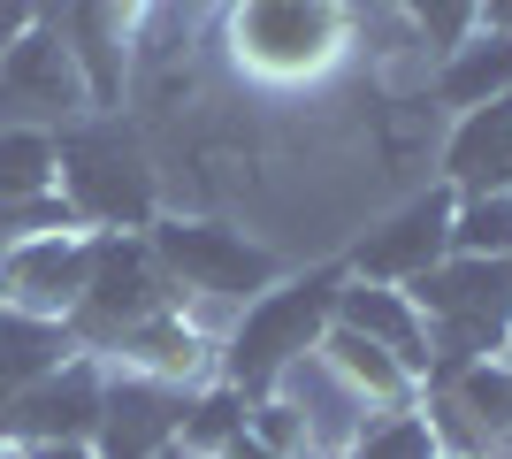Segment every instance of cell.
Instances as JSON below:
<instances>
[{
	"instance_id": "cell-28",
	"label": "cell",
	"mask_w": 512,
	"mask_h": 459,
	"mask_svg": "<svg viewBox=\"0 0 512 459\" xmlns=\"http://www.w3.org/2000/svg\"><path fill=\"white\" fill-rule=\"evenodd\" d=\"M0 459H31V452H23V444H0Z\"/></svg>"
},
{
	"instance_id": "cell-12",
	"label": "cell",
	"mask_w": 512,
	"mask_h": 459,
	"mask_svg": "<svg viewBox=\"0 0 512 459\" xmlns=\"http://www.w3.org/2000/svg\"><path fill=\"white\" fill-rule=\"evenodd\" d=\"M276 391L291 398V414H299V429H306V452H321V459H344V444L375 421V406H367V398L329 368V352H306Z\"/></svg>"
},
{
	"instance_id": "cell-17",
	"label": "cell",
	"mask_w": 512,
	"mask_h": 459,
	"mask_svg": "<svg viewBox=\"0 0 512 459\" xmlns=\"http://www.w3.org/2000/svg\"><path fill=\"white\" fill-rule=\"evenodd\" d=\"M436 92H444V108H490L512 92V31H474L467 46H451L444 69H436Z\"/></svg>"
},
{
	"instance_id": "cell-6",
	"label": "cell",
	"mask_w": 512,
	"mask_h": 459,
	"mask_svg": "<svg viewBox=\"0 0 512 459\" xmlns=\"http://www.w3.org/2000/svg\"><path fill=\"white\" fill-rule=\"evenodd\" d=\"M153 261L169 268L176 299H214V306H253L260 291L276 284V261L253 238H237L222 222H161L146 230Z\"/></svg>"
},
{
	"instance_id": "cell-2",
	"label": "cell",
	"mask_w": 512,
	"mask_h": 459,
	"mask_svg": "<svg viewBox=\"0 0 512 459\" xmlns=\"http://www.w3.org/2000/svg\"><path fill=\"white\" fill-rule=\"evenodd\" d=\"M337 284L344 268H314V276H291V284L276 276L222 337V383H237L245 398H268L306 352H321V337L337 322Z\"/></svg>"
},
{
	"instance_id": "cell-5",
	"label": "cell",
	"mask_w": 512,
	"mask_h": 459,
	"mask_svg": "<svg viewBox=\"0 0 512 459\" xmlns=\"http://www.w3.org/2000/svg\"><path fill=\"white\" fill-rule=\"evenodd\" d=\"M230 54L260 77H314L344 46V0H230Z\"/></svg>"
},
{
	"instance_id": "cell-29",
	"label": "cell",
	"mask_w": 512,
	"mask_h": 459,
	"mask_svg": "<svg viewBox=\"0 0 512 459\" xmlns=\"http://www.w3.org/2000/svg\"><path fill=\"white\" fill-rule=\"evenodd\" d=\"M505 368H512V337H505Z\"/></svg>"
},
{
	"instance_id": "cell-14",
	"label": "cell",
	"mask_w": 512,
	"mask_h": 459,
	"mask_svg": "<svg viewBox=\"0 0 512 459\" xmlns=\"http://www.w3.org/2000/svg\"><path fill=\"white\" fill-rule=\"evenodd\" d=\"M207 352H214V345L184 322V306H161V314H146L138 329H123V337H115L107 368H138V375H161V383H199V375L214 368Z\"/></svg>"
},
{
	"instance_id": "cell-27",
	"label": "cell",
	"mask_w": 512,
	"mask_h": 459,
	"mask_svg": "<svg viewBox=\"0 0 512 459\" xmlns=\"http://www.w3.org/2000/svg\"><path fill=\"white\" fill-rule=\"evenodd\" d=\"M31 459H100V444H46V452H31Z\"/></svg>"
},
{
	"instance_id": "cell-10",
	"label": "cell",
	"mask_w": 512,
	"mask_h": 459,
	"mask_svg": "<svg viewBox=\"0 0 512 459\" xmlns=\"http://www.w3.org/2000/svg\"><path fill=\"white\" fill-rule=\"evenodd\" d=\"M199 383H161L138 368H107V398H100V459H161L184 437Z\"/></svg>"
},
{
	"instance_id": "cell-16",
	"label": "cell",
	"mask_w": 512,
	"mask_h": 459,
	"mask_svg": "<svg viewBox=\"0 0 512 459\" xmlns=\"http://www.w3.org/2000/svg\"><path fill=\"white\" fill-rule=\"evenodd\" d=\"M321 352H329V368H337L344 383H352V391L375 406V414H390V406H413V383H421V375H413L398 352H383L375 337H360V329H344V322H329Z\"/></svg>"
},
{
	"instance_id": "cell-4",
	"label": "cell",
	"mask_w": 512,
	"mask_h": 459,
	"mask_svg": "<svg viewBox=\"0 0 512 459\" xmlns=\"http://www.w3.org/2000/svg\"><path fill=\"white\" fill-rule=\"evenodd\" d=\"M161 306H176L169 268L153 261L146 230H115V238H100V261H92L85 299L69 306V337H77V352L107 360V352H115V337H123V329H138L146 314H161Z\"/></svg>"
},
{
	"instance_id": "cell-21",
	"label": "cell",
	"mask_w": 512,
	"mask_h": 459,
	"mask_svg": "<svg viewBox=\"0 0 512 459\" xmlns=\"http://www.w3.org/2000/svg\"><path fill=\"white\" fill-rule=\"evenodd\" d=\"M451 253L512 261V192H451Z\"/></svg>"
},
{
	"instance_id": "cell-31",
	"label": "cell",
	"mask_w": 512,
	"mask_h": 459,
	"mask_svg": "<svg viewBox=\"0 0 512 459\" xmlns=\"http://www.w3.org/2000/svg\"><path fill=\"white\" fill-rule=\"evenodd\" d=\"M299 459H321V452H299Z\"/></svg>"
},
{
	"instance_id": "cell-19",
	"label": "cell",
	"mask_w": 512,
	"mask_h": 459,
	"mask_svg": "<svg viewBox=\"0 0 512 459\" xmlns=\"http://www.w3.org/2000/svg\"><path fill=\"white\" fill-rule=\"evenodd\" d=\"M451 414H467V444H512V368L505 360H474L451 375Z\"/></svg>"
},
{
	"instance_id": "cell-23",
	"label": "cell",
	"mask_w": 512,
	"mask_h": 459,
	"mask_svg": "<svg viewBox=\"0 0 512 459\" xmlns=\"http://www.w3.org/2000/svg\"><path fill=\"white\" fill-rule=\"evenodd\" d=\"M344 459H444V437H436V421L413 414V406H390L360 429V437L344 444Z\"/></svg>"
},
{
	"instance_id": "cell-8",
	"label": "cell",
	"mask_w": 512,
	"mask_h": 459,
	"mask_svg": "<svg viewBox=\"0 0 512 459\" xmlns=\"http://www.w3.org/2000/svg\"><path fill=\"white\" fill-rule=\"evenodd\" d=\"M100 398H107V368L92 352H69L54 375L23 383L16 398H0V444H23V452L92 444L100 437Z\"/></svg>"
},
{
	"instance_id": "cell-11",
	"label": "cell",
	"mask_w": 512,
	"mask_h": 459,
	"mask_svg": "<svg viewBox=\"0 0 512 459\" xmlns=\"http://www.w3.org/2000/svg\"><path fill=\"white\" fill-rule=\"evenodd\" d=\"M444 253H451V184L413 199V207H398L383 230H367L360 253H352V276H367V284H413Z\"/></svg>"
},
{
	"instance_id": "cell-15",
	"label": "cell",
	"mask_w": 512,
	"mask_h": 459,
	"mask_svg": "<svg viewBox=\"0 0 512 459\" xmlns=\"http://www.w3.org/2000/svg\"><path fill=\"white\" fill-rule=\"evenodd\" d=\"M451 192H512V92L490 108H467L444 146Z\"/></svg>"
},
{
	"instance_id": "cell-26",
	"label": "cell",
	"mask_w": 512,
	"mask_h": 459,
	"mask_svg": "<svg viewBox=\"0 0 512 459\" xmlns=\"http://www.w3.org/2000/svg\"><path fill=\"white\" fill-rule=\"evenodd\" d=\"M482 31H512V0H482Z\"/></svg>"
},
{
	"instance_id": "cell-24",
	"label": "cell",
	"mask_w": 512,
	"mask_h": 459,
	"mask_svg": "<svg viewBox=\"0 0 512 459\" xmlns=\"http://www.w3.org/2000/svg\"><path fill=\"white\" fill-rule=\"evenodd\" d=\"M406 16L436 54H451V46H467L482 31V0H406Z\"/></svg>"
},
{
	"instance_id": "cell-30",
	"label": "cell",
	"mask_w": 512,
	"mask_h": 459,
	"mask_svg": "<svg viewBox=\"0 0 512 459\" xmlns=\"http://www.w3.org/2000/svg\"><path fill=\"white\" fill-rule=\"evenodd\" d=\"M444 459H467V452H444Z\"/></svg>"
},
{
	"instance_id": "cell-25",
	"label": "cell",
	"mask_w": 512,
	"mask_h": 459,
	"mask_svg": "<svg viewBox=\"0 0 512 459\" xmlns=\"http://www.w3.org/2000/svg\"><path fill=\"white\" fill-rule=\"evenodd\" d=\"M31 23H39V0H0V54H8Z\"/></svg>"
},
{
	"instance_id": "cell-13",
	"label": "cell",
	"mask_w": 512,
	"mask_h": 459,
	"mask_svg": "<svg viewBox=\"0 0 512 459\" xmlns=\"http://www.w3.org/2000/svg\"><path fill=\"white\" fill-rule=\"evenodd\" d=\"M337 322L360 329V337H375L383 352H398L413 375L436 368V352H428V322H421V306H413L406 284H367V276H344V284H337Z\"/></svg>"
},
{
	"instance_id": "cell-9",
	"label": "cell",
	"mask_w": 512,
	"mask_h": 459,
	"mask_svg": "<svg viewBox=\"0 0 512 459\" xmlns=\"http://www.w3.org/2000/svg\"><path fill=\"white\" fill-rule=\"evenodd\" d=\"M100 238H107V230L62 222V230H39V238L0 245V306H23V314L69 322V306L85 299V284H92Z\"/></svg>"
},
{
	"instance_id": "cell-1",
	"label": "cell",
	"mask_w": 512,
	"mask_h": 459,
	"mask_svg": "<svg viewBox=\"0 0 512 459\" xmlns=\"http://www.w3.org/2000/svg\"><path fill=\"white\" fill-rule=\"evenodd\" d=\"M54 192L85 230H153V169L123 115H77L54 131Z\"/></svg>"
},
{
	"instance_id": "cell-18",
	"label": "cell",
	"mask_w": 512,
	"mask_h": 459,
	"mask_svg": "<svg viewBox=\"0 0 512 459\" xmlns=\"http://www.w3.org/2000/svg\"><path fill=\"white\" fill-rule=\"evenodd\" d=\"M77 352L69 322H46V314H23V306H0V398H16L23 383L54 375Z\"/></svg>"
},
{
	"instance_id": "cell-3",
	"label": "cell",
	"mask_w": 512,
	"mask_h": 459,
	"mask_svg": "<svg viewBox=\"0 0 512 459\" xmlns=\"http://www.w3.org/2000/svg\"><path fill=\"white\" fill-rule=\"evenodd\" d=\"M413 306L428 322V352L436 368L459 375L474 360L505 352L512 337V261H474V253H444L436 268L413 276Z\"/></svg>"
},
{
	"instance_id": "cell-20",
	"label": "cell",
	"mask_w": 512,
	"mask_h": 459,
	"mask_svg": "<svg viewBox=\"0 0 512 459\" xmlns=\"http://www.w3.org/2000/svg\"><path fill=\"white\" fill-rule=\"evenodd\" d=\"M54 199V131H0V215Z\"/></svg>"
},
{
	"instance_id": "cell-7",
	"label": "cell",
	"mask_w": 512,
	"mask_h": 459,
	"mask_svg": "<svg viewBox=\"0 0 512 459\" xmlns=\"http://www.w3.org/2000/svg\"><path fill=\"white\" fill-rule=\"evenodd\" d=\"M92 108V85L77 54H69L46 23H31L8 54H0V131H62Z\"/></svg>"
},
{
	"instance_id": "cell-22",
	"label": "cell",
	"mask_w": 512,
	"mask_h": 459,
	"mask_svg": "<svg viewBox=\"0 0 512 459\" xmlns=\"http://www.w3.org/2000/svg\"><path fill=\"white\" fill-rule=\"evenodd\" d=\"M245 421H253V398L237 383H207V391H192V414H184V437L176 444H184V459H214Z\"/></svg>"
}]
</instances>
